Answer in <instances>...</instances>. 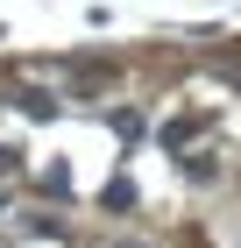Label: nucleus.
<instances>
[{
	"label": "nucleus",
	"instance_id": "obj_1",
	"mask_svg": "<svg viewBox=\"0 0 241 248\" xmlns=\"http://www.w3.org/2000/svg\"><path fill=\"white\" fill-rule=\"evenodd\" d=\"M0 170H15V149H7V142H0Z\"/></svg>",
	"mask_w": 241,
	"mask_h": 248
}]
</instances>
